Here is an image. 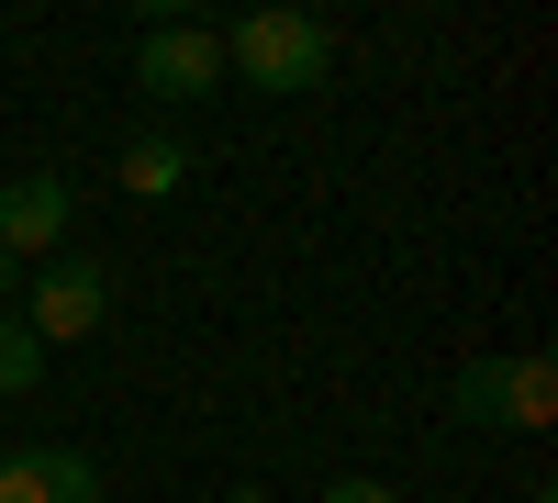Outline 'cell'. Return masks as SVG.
Here are the masks:
<instances>
[{"label":"cell","instance_id":"cell-4","mask_svg":"<svg viewBox=\"0 0 558 503\" xmlns=\"http://www.w3.org/2000/svg\"><path fill=\"white\" fill-rule=\"evenodd\" d=\"M68 179L57 168H34V179H12V191H0V268H34V258H57L68 247Z\"/></svg>","mask_w":558,"mask_h":503},{"label":"cell","instance_id":"cell-7","mask_svg":"<svg viewBox=\"0 0 558 503\" xmlns=\"http://www.w3.org/2000/svg\"><path fill=\"white\" fill-rule=\"evenodd\" d=\"M179 179H191V146H179V134H134L123 146V191L134 202H168Z\"/></svg>","mask_w":558,"mask_h":503},{"label":"cell","instance_id":"cell-10","mask_svg":"<svg viewBox=\"0 0 558 503\" xmlns=\"http://www.w3.org/2000/svg\"><path fill=\"white\" fill-rule=\"evenodd\" d=\"M525 503H558V492H547V481H536V492H525Z\"/></svg>","mask_w":558,"mask_h":503},{"label":"cell","instance_id":"cell-5","mask_svg":"<svg viewBox=\"0 0 558 503\" xmlns=\"http://www.w3.org/2000/svg\"><path fill=\"white\" fill-rule=\"evenodd\" d=\"M0 503H101V470L78 447H12L0 459Z\"/></svg>","mask_w":558,"mask_h":503},{"label":"cell","instance_id":"cell-9","mask_svg":"<svg viewBox=\"0 0 558 503\" xmlns=\"http://www.w3.org/2000/svg\"><path fill=\"white\" fill-rule=\"evenodd\" d=\"M313 503H402V492H391V481H368V470H347V481H324Z\"/></svg>","mask_w":558,"mask_h":503},{"label":"cell","instance_id":"cell-1","mask_svg":"<svg viewBox=\"0 0 558 503\" xmlns=\"http://www.w3.org/2000/svg\"><path fill=\"white\" fill-rule=\"evenodd\" d=\"M324 68H336V34H324L313 12H246L235 34H223V79H235V89H268V101L313 89Z\"/></svg>","mask_w":558,"mask_h":503},{"label":"cell","instance_id":"cell-8","mask_svg":"<svg viewBox=\"0 0 558 503\" xmlns=\"http://www.w3.org/2000/svg\"><path fill=\"white\" fill-rule=\"evenodd\" d=\"M45 381V347H34V325H23V313H0V403H12V392H34Z\"/></svg>","mask_w":558,"mask_h":503},{"label":"cell","instance_id":"cell-2","mask_svg":"<svg viewBox=\"0 0 558 503\" xmlns=\"http://www.w3.org/2000/svg\"><path fill=\"white\" fill-rule=\"evenodd\" d=\"M23 325H34V347H45V358L78 347V336H101V325H112V268L89 258V247L34 258V268H23Z\"/></svg>","mask_w":558,"mask_h":503},{"label":"cell","instance_id":"cell-3","mask_svg":"<svg viewBox=\"0 0 558 503\" xmlns=\"http://www.w3.org/2000/svg\"><path fill=\"white\" fill-rule=\"evenodd\" d=\"M134 89H146V101H168V112L213 101V89H223V34H202V23L157 12L146 34H134Z\"/></svg>","mask_w":558,"mask_h":503},{"label":"cell","instance_id":"cell-6","mask_svg":"<svg viewBox=\"0 0 558 503\" xmlns=\"http://www.w3.org/2000/svg\"><path fill=\"white\" fill-rule=\"evenodd\" d=\"M447 415L458 426H514V358H470L447 381Z\"/></svg>","mask_w":558,"mask_h":503}]
</instances>
